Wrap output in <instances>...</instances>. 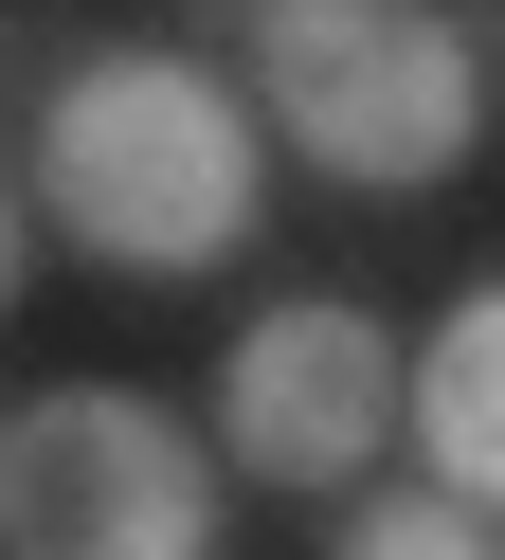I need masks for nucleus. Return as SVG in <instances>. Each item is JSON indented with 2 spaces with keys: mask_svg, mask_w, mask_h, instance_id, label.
<instances>
[{
  "mask_svg": "<svg viewBox=\"0 0 505 560\" xmlns=\"http://www.w3.org/2000/svg\"><path fill=\"white\" fill-rule=\"evenodd\" d=\"M216 542H235V488L180 398L55 380L0 416V560H216Z\"/></svg>",
  "mask_w": 505,
  "mask_h": 560,
  "instance_id": "nucleus-3",
  "label": "nucleus"
},
{
  "mask_svg": "<svg viewBox=\"0 0 505 560\" xmlns=\"http://www.w3.org/2000/svg\"><path fill=\"white\" fill-rule=\"evenodd\" d=\"M397 434H415L433 506L505 524V271L433 307V343H397Z\"/></svg>",
  "mask_w": 505,
  "mask_h": 560,
  "instance_id": "nucleus-5",
  "label": "nucleus"
},
{
  "mask_svg": "<svg viewBox=\"0 0 505 560\" xmlns=\"http://www.w3.org/2000/svg\"><path fill=\"white\" fill-rule=\"evenodd\" d=\"M488 560H505V524H488Z\"/></svg>",
  "mask_w": 505,
  "mask_h": 560,
  "instance_id": "nucleus-8",
  "label": "nucleus"
},
{
  "mask_svg": "<svg viewBox=\"0 0 505 560\" xmlns=\"http://www.w3.org/2000/svg\"><path fill=\"white\" fill-rule=\"evenodd\" d=\"M235 109L252 145L325 163L343 199H433L488 145V37L415 0H271L235 19Z\"/></svg>",
  "mask_w": 505,
  "mask_h": 560,
  "instance_id": "nucleus-2",
  "label": "nucleus"
},
{
  "mask_svg": "<svg viewBox=\"0 0 505 560\" xmlns=\"http://www.w3.org/2000/svg\"><path fill=\"white\" fill-rule=\"evenodd\" d=\"M19 218L72 235L127 290H180V271H235L252 218H271V145H252L235 73L180 37H91L55 91H36L19 145Z\"/></svg>",
  "mask_w": 505,
  "mask_h": 560,
  "instance_id": "nucleus-1",
  "label": "nucleus"
},
{
  "mask_svg": "<svg viewBox=\"0 0 505 560\" xmlns=\"http://www.w3.org/2000/svg\"><path fill=\"white\" fill-rule=\"evenodd\" d=\"M216 488H307V506H343V488H379V452H397V326L379 307H343V290H289V307H252L235 326V362H216Z\"/></svg>",
  "mask_w": 505,
  "mask_h": 560,
  "instance_id": "nucleus-4",
  "label": "nucleus"
},
{
  "mask_svg": "<svg viewBox=\"0 0 505 560\" xmlns=\"http://www.w3.org/2000/svg\"><path fill=\"white\" fill-rule=\"evenodd\" d=\"M36 290V218H19V182H0V307Z\"/></svg>",
  "mask_w": 505,
  "mask_h": 560,
  "instance_id": "nucleus-7",
  "label": "nucleus"
},
{
  "mask_svg": "<svg viewBox=\"0 0 505 560\" xmlns=\"http://www.w3.org/2000/svg\"><path fill=\"white\" fill-rule=\"evenodd\" d=\"M325 560H488V524L397 470V488H343V506H325Z\"/></svg>",
  "mask_w": 505,
  "mask_h": 560,
  "instance_id": "nucleus-6",
  "label": "nucleus"
}]
</instances>
